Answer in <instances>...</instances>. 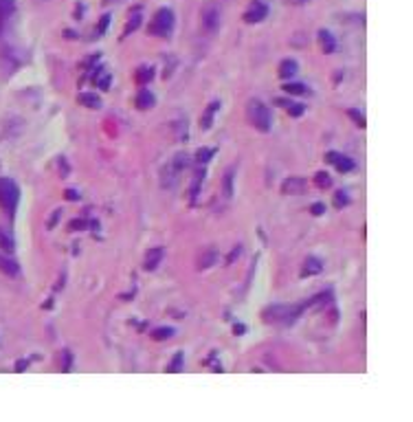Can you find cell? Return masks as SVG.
Listing matches in <instances>:
<instances>
[{
    "mask_svg": "<svg viewBox=\"0 0 413 422\" xmlns=\"http://www.w3.org/2000/svg\"><path fill=\"white\" fill-rule=\"evenodd\" d=\"M246 114H248V121L257 127L259 132H268L270 130V108H268L264 101L259 99H250L248 101V108H246Z\"/></svg>",
    "mask_w": 413,
    "mask_h": 422,
    "instance_id": "obj_1",
    "label": "cell"
},
{
    "mask_svg": "<svg viewBox=\"0 0 413 422\" xmlns=\"http://www.w3.org/2000/svg\"><path fill=\"white\" fill-rule=\"evenodd\" d=\"M303 308L301 306H272L268 310H264V319L268 323H281V325H290L297 321V316L301 315Z\"/></svg>",
    "mask_w": 413,
    "mask_h": 422,
    "instance_id": "obj_2",
    "label": "cell"
},
{
    "mask_svg": "<svg viewBox=\"0 0 413 422\" xmlns=\"http://www.w3.org/2000/svg\"><path fill=\"white\" fill-rule=\"evenodd\" d=\"M220 22H222V9L215 2H206L200 11V26L206 33H215L220 29Z\"/></svg>",
    "mask_w": 413,
    "mask_h": 422,
    "instance_id": "obj_3",
    "label": "cell"
},
{
    "mask_svg": "<svg viewBox=\"0 0 413 422\" xmlns=\"http://www.w3.org/2000/svg\"><path fill=\"white\" fill-rule=\"evenodd\" d=\"M149 31H152L154 35L167 38V35L174 31V11H171V9H158L154 20H152V24H149Z\"/></svg>",
    "mask_w": 413,
    "mask_h": 422,
    "instance_id": "obj_4",
    "label": "cell"
},
{
    "mask_svg": "<svg viewBox=\"0 0 413 422\" xmlns=\"http://www.w3.org/2000/svg\"><path fill=\"white\" fill-rule=\"evenodd\" d=\"M18 196H20V193H18L16 183H13V180H9V178H0V205H2L9 213H13V211H16Z\"/></svg>",
    "mask_w": 413,
    "mask_h": 422,
    "instance_id": "obj_5",
    "label": "cell"
},
{
    "mask_svg": "<svg viewBox=\"0 0 413 422\" xmlns=\"http://www.w3.org/2000/svg\"><path fill=\"white\" fill-rule=\"evenodd\" d=\"M266 16H268V7H266V4H264V2H253L248 9H246L244 20L248 22V24H253V22H262Z\"/></svg>",
    "mask_w": 413,
    "mask_h": 422,
    "instance_id": "obj_6",
    "label": "cell"
},
{
    "mask_svg": "<svg viewBox=\"0 0 413 422\" xmlns=\"http://www.w3.org/2000/svg\"><path fill=\"white\" fill-rule=\"evenodd\" d=\"M328 158H330V163H334L336 169H341V171L354 169V161L347 158V156H343V154H338V152H328Z\"/></svg>",
    "mask_w": 413,
    "mask_h": 422,
    "instance_id": "obj_7",
    "label": "cell"
},
{
    "mask_svg": "<svg viewBox=\"0 0 413 422\" xmlns=\"http://www.w3.org/2000/svg\"><path fill=\"white\" fill-rule=\"evenodd\" d=\"M299 73V64L294 60H284L279 64V77L281 79H290Z\"/></svg>",
    "mask_w": 413,
    "mask_h": 422,
    "instance_id": "obj_8",
    "label": "cell"
},
{
    "mask_svg": "<svg viewBox=\"0 0 413 422\" xmlns=\"http://www.w3.org/2000/svg\"><path fill=\"white\" fill-rule=\"evenodd\" d=\"M163 259V249L161 246H156V249H149L147 257H145V271H154V268L161 264Z\"/></svg>",
    "mask_w": 413,
    "mask_h": 422,
    "instance_id": "obj_9",
    "label": "cell"
},
{
    "mask_svg": "<svg viewBox=\"0 0 413 422\" xmlns=\"http://www.w3.org/2000/svg\"><path fill=\"white\" fill-rule=\"evenodd\" d=\"M154 106V95L152 90H147V88H143V90H139V95H136V108L139 110H147Z\"/></svg>",
    "mask_w": 413,
    "mask_h": 422,
    "instance_id": "obj_10",
    "label": "cell"
},
{
    "mask_svg": "<svg viewBox=\"0 0 413 422\" xmlns=\"http://www.w3.org/2000/svg\"><path fill=\"white\" fill-rule=\"evenodd\" d=\"M218 108H220L218 101L209 104V108H206L205 114L200 117V127H202V130H209V127H211V123H213V114H215V110H218Z\"/></svg>",
    "mask_w": 413,
    "mask_h": 422,
    "instance_id": "obj_11",
    "label": "cell"
},
{
    "mask_svg": "<svg viewBox=\"0 0 413 422\" xmlns=\"http://www.w3.org/2000/svg\"><path fill=\"white\" fill-rule=\"evenodd\" d=\"M303 187H306V180L303 178H288L284 183V187H281V191L284 193H299V191H303Z\"/></svg>",
    "mask_w": 413,
    "mask_h": 422,
    "instance_id": "obj_12",
    "label": "cell"
},
{
    "mask_svg": "<svg viewBox=\"0 0 413 422\" xmlns=\"http://www.w3.org/2000/svg\"><path fill=\"white\" fill-rule=\"evenodd\" d=\"M319 38H321V46H323V51L325 53H334V48H336V40H334V35L330 33V31H321Z\"/></svg>",
    "mask_w": 413,
    "mask_h": 422,
    "instance_id": "obj_13",
    "label": "cell"
},
{
    "mask_svg": "<svg viewBox=\"0 0 413 422\" xmlns=\"http://www.w3.org/2000/svg\"><path fill=\"white\" fill-rule=\"evenodd\" d=\"M0 271L7 273V275H18V264L9 257H2L0 255Z\"/></svg>",
    "mask_w": 413,
    "mask_h": 422,
    "instance_id": "obj_14",
    "label": "cell"
},
{
    "mask_svg": "<svg viewBox=\"0 0 413 422\" xmlns=\"http://www.w3.org/2000/svg\"><path fill=\"white\" fill-rule=\"evenodd\" d=\"M79 101H82L86 108H99V106H101L99 97H97V95H90V92H82V95H79Z\"/></svg>",
    "mask_w": 413,
    "mask_h": 422,
    "instance_id": "obj_15",
    "label": "cell"
},
{
    "mask_svg": "<svg viewBox=\"0 0 413 422\" xmlns=\"http://www.w3.org/2000/svg\"><path fill=\"white\" fill-rule=\"evenodd\" d=\"M316 273H321V262L316 257H310L306 262V268H303V275H316Z\"/></svg>",
    "mask_w": 413,
    "mask_h": 422,
    "instance_id": "obj_16",
    "label": "cell"
},
{
    "mask_svg": "<svg viewBox=\"0 0 413 422\" xmlns=\"http://www.w3.org/2000/svg\"><path fill=\"white\" fill-rule=\"evenodd\" d=\"M284 90L288 92V95H306L308 88L303 86V84H286Z\"/></svg>",
    "mask_w": 413,
    "mask_h": 422,
    "instance_id": "obj_17",
    "label": "cell"
},
{
    "mask_svg": "<svg viewBox=\"0 0 413 422\" xmlns=\"http://www.w3.org/2000/svg\"><path fill=\"white\" fill-rule=\"evenodd\" d=\"M0 249L7 251V253H11L13 251V240L9 237V233L2 231V229H0Z\"/></svg>",
    "mask_w": 413,
    "mask_h": 422,
    "instance_id": "obj_18",
    "label": "cell"
},
{
    "mask_svg": "<svg viewBox=\"0 0 413 422\" xmlns=\"http://www.w3.org/2000/svg\"><path fill=\"white\" fill-rule=\"evenodd\" d=\"M224 193H227V198L233 196V169H228L224 176Z\"/></svg>",
    "mask_w": 413,
    "mask_h": 422,
    "instance_id": "obj_19",
    "label": "cell"
},
{
    "mask_svg": "<svg viewBox=\"0 0 413 422\" xmlns=\"http://www.w3.org/2000/svg\"><path fill=\"white\" fill-rule=\"evenodd\" d=\"M171 334H174V330L171 328H158V330H154L152 332V337L156 338V341H163V338H169Z\"/></svg>",
    "mask_w": 413,
    "mask_h": 422,
    "instance_id": "obj_20",
    "label": "cell"
},
{
    "mask_svg": "<svg viewBox=\"0 0 413 422\" xmlns=\"http://www.w3.org/2000/svg\"><path fill=\"white\" fill-rule=\"evenodd\" d=\"M281 104H286V101H281ZM286 106H288V112L292 114V117H301L303 114V106L301 104H286Z\"/></svg>",
    "mask_w": 413,
    "mask_h": 422,
    "instance_id": "obj_21",
    "label": "cell"
},
{
    "mask_svg": "<svg viewBox=\"0 0 413 422\" xmlns=\"http://www.w3.org/2000/svg\"><path fill=\"white\" fill-rule=\"evenodd\" d=\"M152 73L154 70L152 68H139V75H136V82H147V79H152Z\"/></svg>",
    "mask_w": 413,
    "mask_h": 422,
    "instance_id": "obj_22",
    "label": "cell"
},
{
    "mask_svg": "<svg viewBox=\"0 0 413 422\" xmlns=\"http://www.w3.org/2000/svg\"><path fill=\"white\" fill-rule=\"evenodd\" d=\"M316 185H319V187H330V185H332V180H330L328 174H323V171H321V174H316Z\"/></svg>",
    "mask_w": 413,
    "mask_h": 422,
    "instance_id": "obj_23",
    "label": "cell"
},
{
    "mask_svg": "<svg viewBox=\"0 0 413 422\" xmlns=\"http://www.w3.org/2000/svg\"><path fill=\"white\" fill-rule=\"evenodd\" d=\"M139 22H141V11H136V13H134V18H130V24H127L125 33H130V31H136V26H139Z\"/></svg>",
    "mask_w": 413,
    "mask_h": 422,
    "instance_id": "obj_24",
    "label": "cell"
},
{
    "mask_svg": "<svg viewBox=\"0 0 413 422\" xmlns=\"http://www.w3.org/2000/svg\"><path fill=\"white\" fill-rule=\"evenodd\" d=\"M180 365H183V354L178 352V354L174 356V360H171V365H169V372H178Z\"/></svg>",
    "mask_w": 413,
    "mask_h": 422,
    "instance_id": "obj_25",
    "label": "cell"
},
{
    "mask_svg": "<svg viewBox=\"0 0 413 422\" xmlns=\"http://www.w3.org/2000/svg\"><path fill=\"white\" fill-rule=\"evenodd\" d=\"M211 156H213V149H200V152L196 154L198 163H206V158H211Z\"/></svg>",
    "mask_w": 413,
    "mask_h": 422,
    "instance_id": "obj_26",
    "label": "cell"
},
{
    "mask_svg": "<svg viewBox=\"0 0 413 422\" xmlns=\"http://www.w3.org/2000/svg\"><path fill=\"white\" fill-rule=\"evenodd\" d=\"M350 117L354 119V121L358 123L360 127H365V117H363V114H358V112H356V110H350Z\"/></svg>",
    "mask_w": 413,
    "mask_h": 422,
    "instance_id": "obj_27",
    "label": "cell"
},
{
    "mask_svg": "<svg viewBox=\"0 0 413 422\" xmlns=\"http://www.w3.org/2000/svg\"><path fill=\"white\" fill-rule=\"evenodd\" d=\"M334 202H336V207L347 205V193H345V191H338V193H336V198H334Z\"/></svg>",
    "mask_w": 413,
    "mask_h": 422,
    "instance_id": "obj_28",
    "label": "cell"
},
{
    "mask_svg": "<svg viewBox=\"0 0 413 422\" xmlns=\"http://www.w3.org/2000/svg\"><path fill=\"white\" fill-rule=\"evenodd\" d=\"M323 211H325V207L321 205V202H316V205H312V213H314V215H321V213H323Z\"/></svg>",
    "mask_w": 413,
    "mask_h": 422,
    "instance_id": "obj_29",
    "label": "cell"
},
{
    "mask_svg": "<svg viewBox=\"0 0 413 422\" xmlns=\"http://www.w3.org/2000/svg\"><path fill=\"white\" fill-rule=\"evenodd\" d=\"M108 20H110V16H103V18H101V26H99V33H103V31H105V26H108Z\"/></svg>",
    "mask_w": 413,
    "mask_h": 422,
    "instance_id": "obj_30",
    "label": "cell"
},
{
    "mask_svg": "<svg viewBox=\"0 0 413 422\" xmlns=\"http://www.w3.org/2000/svg\"><path fill=\"white\" fill-rule=\"evenodd\" d=\"M66 198H68V200H77L79 196H77V193L73 191V189H68V191H66Z\"/></svg>",
    "mask_w": 413,
    "mask_h": 422,
    "instance_id": "obj_31",
    "label": "cell"
},
{
    "mask_svg": "<svg viewBox=\"0 0 413 422\" xmlns=\"http://www.w3.org/2000/svg\"><path fill=\"white\" fill-rule=\"evenodd\" d=\"M288 2H292V4H306V2H310V0H288Z\"/></svg>",
    "mask_w": 413,
    "mask_h": 422,
    "instance_id": "obj_32",
    "label": "cell"
}]
</instances>
